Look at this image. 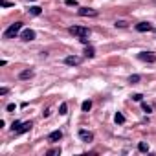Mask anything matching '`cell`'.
Listing matches in <instances>:
<instances>
[{"label":"cell","mask_w":156,"mask_h":156,"mask_svg":"<svg viewBox=\"0 0 156 156\" xmlns=\"http://www.w3.org/2000/svg\"><path fill=\"white\" fill-rule=\"evenodd\" d=\"M68 33L81 39V37H88L90 35V28H85V26H70L68 28Z\"/></svg>","instance_id":"6da1fadb"},{"label":"cell","mask_w":156,"mask_h":156,"mask_svg":"<svg viewBox=\"0 0 156 156\" xmlns=\"http://www.w3.org/2000/svg\"><path fill=\"white\" fill-rule=\"evenodd\" d=\"M20 30H22V22H15V24H11V26L4 31V37H6V39H15V37L20 33Z\"/></svg>","instance_id":"7a4b0ae2"},{"label":"cell","mask_w":156,"mask_h":156,"mask_svg":"<svg viewBox=\"0 0 156 156\" xmlns=\"http://www.w3.org/2000/svg\"><path fill=\"white\" fill-rule=\"evenodd\" d=\"M138 59L143 61V62H154L156 61V55L152 51H140L138 53Z\"/></svg>","instance_id":"3957f363"},{"label":"cell","mask_w":156,"mask_h":156,"mask_svg":"<svg viewBox=\"0 0 156 156\" xmlns=\"http://www.w3.org/2000/svg\"><path fill=\"white\" fill-rule=\"evenodd\" d=\"M77 13H79L81 17H96L98 15V11L96 9H90V8H79V9H77Z\"/></svg>","instance_id":"277c9868"},{"label":"cell","mask_w":156,"mask_h":156,"mask_svg":"<svg viewBox=\"0 0 156 156\" xmlns=\"http://www.w3.org/2000/svg\"><path fill=\"white\" fill-rule=\"evenodd\" d=\"M20 39L26 41V42H30V41L35 39V31H33V30H24V31L20 33Z\"/></svg>","instance_id":"5b68a950"},{"label":"cell","mask_w":156,"mask_h":156,"mask_svg":"<svg viewBox=\"0 0 156 156\" xmlns=\"http://www.w3.org/2000/svg\"><path fill=\"white\" fill-rule=\"evenodd\" d=\"M79 138H81L83 141L90 143V141L94 140V134H92V132H88V130H83V129H81V130H79Z\"/></svg>","instance_id":"8992f818"},{"label":"cell","mask_w":156,"mask_h":156,"mask_svg":"<svg viewBox=\"0 0 156 156\" xmlns=\"http://www.w3.org/2000/svg\"><path fill=\"white\" fill-rule=\"evenodd\" d=\"M64 62L68 64V66H77L81 62V57H77V55H70V57H66L64 59Z\"/></svg>","instance_id":"52a82bcc"},{"label":"cell","mask_w":156,"mask_h":156,"mask_svg":"<svg viewBox=\"0 0 156 156\" xmlns=\"http://www.w3.org/2000/svg\"><path fill=\"white\" fill-rule=\"evenodd\" d=\"M136 30H138V31H151V30H154V28H152L151 22H140V24H136Z\"/></svg>","instance_id":"ba28073f"},{"label":"cell","mask_w":156,"mask_h":156,"mask_svg":"<svg viewBox=\"0 0 156 156\" xmlns=\"http://www.w3.org/2000/svg\"><path fill=\"white\" fill-rule=\"evenodd\" d=\"M33 125H31V121H26V123H20V127L15 130V134H22V132H28L30 129H31Z\"/></svg>","instance_id":"9c48e42d"},{"label":"cell","mask_w":156,"mask_h":156,"mask_svg":"<svg viewBox=\"0 0 156 156\" xmlns=\"http://www.w3.org/2000/svg\"><path fill=\"white\" fill-rule=\"evenodd\" d=\"M61 138H62V132H61V130H53V132H50V136H48L50 141H59Z\"/></svg>","instance_id":"30bf717a"},{"label":"cell","mask_w":156,"mask_h":156,"mask_svg":"<svg viewBox=\"0 0 156 156\" xmlns=\"http://www.w3.org/2000/svg\"><path fill=\"white\" fill-rule=\"evenodd\" d=\"M19 77L20 79H30V77H33V70H24L19 73Z\"/></svg>","instance_id":"8fae6325"},{"label":"cell","mask_w":156,"mask_h":156,"mask_svg":"<svg viewBox=\"0 0 156 156\" xmlns=\"http://www.w3.org/2000/svg\"><path fill=\"white\" fill-rule=\"evenodd\" d=\"M30 13L37 17V15H41V13H42V9H41L39 6H31V8H30Z\"/></svg>","instance_id":"7c38bea8"},{"label":"cell","mask_w":156,"mask_h":156,"mask_svg":"<svg viewBox=\"0 0 156 156\" xmlns=\"http://www.w3.org/2000/svg\"><path fill=\"white\" fill-rule=\"evenodd\" d=\"M114 121H116V123H119V125H121V123H125V116H123V114H121V112H118V114H116V116H114Z\"/></svg>","instance_id":"4fadbf2b"},{"label":"cell","mask_w":156,"mask_h":156,"mask_svg":"<svg viewBox=\"0 0 156 156\" xmlns=\"http://www.w3.org/2000/svg\"><path fill=\"white\" fill-rule=\"evenodd\" d=\"M85 55H87V57H88V59H92V57H94V55H96V50H94V48H92V46H88V48H87V51H85Z\"/></svg>","instance_id":"5bb4252c"},{"label":"cell","mask_w":156,"mask_h":156,"mask_svg":"<svg viewBox=\"0 0 156 156\" xmlns=\"http://www.w3.org/2000/svg\"><path fill=\"white\" fill-rule=\"evenodd\" d=\"M138 149H140V152H147V151H149V145H147L145 141H140V143H138Z\"/></svg>","instance_id":"9a60e30c"},{"label":"cell","mask_w":156,"mask_h":156,"mask_svg":"<svg viewBox=\"0 0 156 156\" xmlns=\"http://www.w3.org/2000/svg\"><path fill=\"white\" fill-rule=\"evenodd\" d=\"M140 79H141V77H140L138 73H134V75H130V77H129V83H132V85H136V83H138Z\"/></svg>","instance_id":"2e32d148"},{"label":"cell","mask_w":156,"mask_h":156,"mask_svg":"<svg viewBox=\"0 0 156 156\" xmlns=\"http://www.w3.org/2000/svg\"><path fill=\"white\" fill-rule=\"evenodd\" d=\"M81 108H83V112H88V110L92 108V101H85V103L81 105Z\"/></svg>","instance_id":"e0dca14e"},{"label":"cell","mask_w":156,"mask_h":156,"mask_svg":"<svg viewBox=\"0 0 156 156\" xmlns=\"http://www.w3.org/2000/svg\"><path fill=\"white\" fill-rule=\"evenodd\" d=\"M59 114H61V116H64V114H68V105H66V103H62V105L59 107Z\"/></svg>","instance_id":"ac0fdd59"},{"label":"cell","mask_w":156,"mask_h":156,"mask_svg":"<svg viewBox=\"0 0 156 156\" xmlns=\"http://www.w3.org/2000/svg\"><path fill=\"white\" fill-rule=\"evenodd\" d=\"M46 154H48V156H51V154H61V149H50Z\"/></svg>","instance_id":"d6986e66"},{"label":"cell","mask_w":156,"mask_h":156,"mask_svg":"<svg viewBox=\"0 0 156 156\" xmlns=\"http://www.w3.org/2000/svg\"><path fill=\"white\" fill-rule=\"evenodd\" d=\"M64 4H66V6H70V8H72V6L75 8V6H77V0H66Z\"/></svg>","instance_id":"ffe728a7"},{"label":"cell","mask_w":156,"mask_h":156,"mask_svg":"<svg viewBox=\"0 0 156 156\" xmlns=\"http://www.w3.org/2000/svg\"><path fill=\"white\" fill-rule=\"evenodd\" d=\"M125 26H127L125 20H118V22H116V28H125Z\"/></svg>","instance_id":"44dd1931"},{"label":"cell","mask_w":156,"mask_h":156,"mask_svg":"<svg viewBox=\"0 0 156 156\" xmlns=\"http://www.w3.org/2000/svg\"><path fill=\"white\" fill-rule=\"evenodd\" d=\"M141 108H143V112H147V114H149V112H152V108H151L149 105H145V103L141 105Z\"/></svg>","instance_id":"7402d4cb"},{"label":"cell","mask_w":156,"mask_h":156,"mask_svg":"<svg viewBox=\"0 0 156 156\" xmlns=\"http://www.w3.org/2000/svg\"><path fill=\"white\" fill-rule=\"evenodd\" d=\"M19 127H20V121H13V125H11V130L15 132V130H17Z\"/></svg>","instance_id":"603a6c76"},{"label":"cell","mask_w":156,"mask_h":156,"mask_svg":"<svg viewBox=\"0 0 156 156\" xmlns=\"http://www.w3.org/2000/svg\"><path fill=\"white\" fill-rule=\"evenodd\" d=\"M132 99H134V101H141V99H143V96H141V94H134V96H132Z\"/></svg>","instance_id":"cb8c5ba5"},{"label":"cell","mask_w":156,"mask_h":156,"mask_svg":"<svg viewBox=\"0 0 156 156\" xmlns=\"http://www.w3.org/2000/svg\"><path fill=\"white\" fill-rule=\"evenodd\" d=\"M13 110H15V105H13V103H9V105H8V112H13Z\"/></svg>","instance_id":"d4e9b609"},{"label":"cell","mask_w":156,"mask_h":156,"mask_svg":"<svg viewBox=\"0 0 156 156\" xmlns=\"http://www.w3.org/2000/svg\"><path fill=\"white\" fill-rule=\"evenodd\" d=\"M79 41H81V42H83V44H88V39H87V37H81V39H79Z\"/></svg>","instance_id":"484cf974"}]
</instances>
